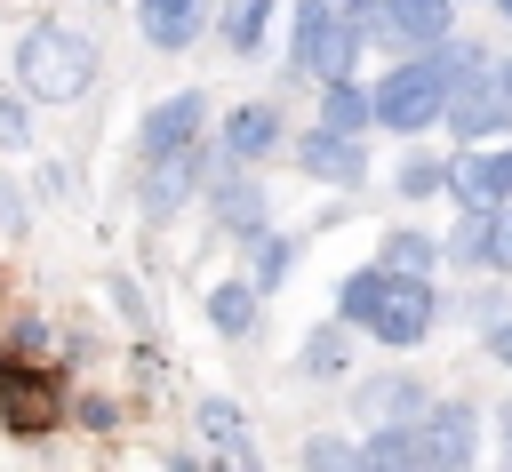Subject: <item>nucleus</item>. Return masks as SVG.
Here are the masks:
<instances>
[{
    "instance_id": "nucleus-1",
    "label": "nucleus",
    "mask_w": 512,
    "mask_h": 472,
    "mask_svg": "<svg viewBox=\"0 0 512 472\" xmlns=\"http://www.w3.org/2000/svg\"><path fill=\"white\" fill-rule=\"evenodd\" d=\"M16 88L32 104H80L96 88V40L64 16H40L16 32Z\"/></svg>"
},
{
    "instance_id": "nucleus-2",
    "label": "nucleus",
    "mask_w": 512,
    "mask_h": 472,
    "mask_svg": "<svg viewBox=\"0 0 512 472\" xmlns=\"http://www.w3.org/2000/svg\"><path fill=\"white\" fill-rule=\"evenodd\" d=\"M360 24L336 8V0H288V80H320V88H336V80H352V64H360Z\"/></svg>"
},
{
    "instance_id": "nucleus-3",
    "label": "nucleus",
    "mask_w": 512,
    "mask_h": 472,
    "mask_svg": "<svg viewBox=\"0 0 512 472\" xmlns=\"http://www.w3.org/2000/svg\"><path fill=\"white\" fill-rule=\"evenodd\" d=\"M448 104H456V88L440 80V64L432 56H400L384 80H376V128H392V136H424V128H448Z\"/></svg>"
},
{
    "instance_id": "nucleus-4",
    "label": "nucleus",
    "mask_w": 512,
    "mask_h": 472,
    "mask_svg": "<svg viewBox=\"0 0 512 472\" xmlns=\"http://www.w3.org/2000/svg\"><path fill=\"white\" fill-rule=\"evenodd\" d=\"M0 424L16 440H40L64 424V368L56 360H24V352H0Z\"/></svg>"
},
{
    "instance_id": "nucleus-5",
    "label": "nucleus",
    "mask_w": 512,
    "mask_h": 472,
    "mask_svg": "<svg viewBox=\"0 0 512 472\" xmlns=\"http://www.w3.org/2000/svg\"><path fill=\"white\" fill-rule=\"evenodd\" d=\"M424 408H432V392H424L416 368H368V376H352V416L368 432H416Z\"/></svg>"
},
{
    "instance_id": "nucleus-6",
    "label": "nucleus",
    "mask_w": 512,
    "mask_h": 472,
    "mask_svg": "<svg viewBox=\"0 0 512 472\" xmlns=\"http://www.w3.org/2000/svg\"><path fill=\"white\" fill-rule=\"evenodd\" d=\"M448 128H456V144H464V152H480V144L512 136V56H496V64H488L472 88H456Z\"/></svg>"
},
{
    "instance_id": "nucleus-7",
    "label": "nucleus",
    "mask_w": 512,
    "mask_h": 472,
    "mask_svg": "<svg viewBox=\"0 0 512 472\" xmlns=\"http://www.w3.org/2000/svg\"><path fill=\"white\" fill-rule=\"evenodd\" d=\"M200 144H208V96L200 88H168L160 104H144V120H136L144 160H176V152H200Z\"/></svg>"
},
{
    "instance_id": "nucleus-8",
    "label": "nucleus",
    "mask_w": 512,
    "mask_h": 472,
    "mask_svg": "<svg viewBox=\"0 0 512 472\" xmlns=\"http://www.w3.org/2000/svg\"><path fill=\"white\" fill-rule=\"evenodd\" d=\"M416 456H424V472H472L480 464V408L472 400H432L424 408V424H416Z\"/></svg>"
},
{
    "instance_id": "nucleus-9",
    "label": "nucleus",
    "mask_w": 512,
    "mask_h": 472,
    "mask_svg": "<svg viewBox=\"0 0 512 472\" xmlns=\"http://www.w3.org/2000/svg\"><path fill=\"white\" fill-rule=\"evenodd\" d=\"M280 144H288V112L280 104H264V96L224 104V128H216V160L224 168H264Z\"/></svg>"
},
{
    "instance_id": "nucleus-10",
    "label": "nucleus",
    "mask_w": 512,
    "mask_h": 472,
    "mask_svg": "<svg viewBox=\"0 0 512 472\" xmlns=\"http://www.w3.org/2000/svg\"><path fill=\"white\" fill-rule=\"evenodd\" d=\"M224 160H216V136L200 144V152H176V160H144V176H136V208L152 216V224H168L192 192H200V176H216Z\"/></svg>"
},
{
    "instance_id": "nucleus-11",
    "label": "nucleus",
    "mask_w": 512,
    "mask_h": 472,
    "mask_svg": "<svg viewBox=\"0 0 512 472\" xmlns=\"http://www.w3.org/2000/svg\"><path fill=\"white\" fill-rule=\"evenodd\" d=\"M208 208H216V232L240 240V248H256V240L272 232V192H264L256 168H224V176H208Z\"/></svg>"
},
{
    "instance_id": "nucleus-12",
    "label": "nucleus",
    "mask_w": 512,
    "mask_h": 472,
    "mask_svg": "<svg viewBox=\"0 0 512 472\" xmlns=\"http://www.w3.org/2000/svg\"><path fill=\"white\" fill-rule=\"evenodd\" d=\"M440 312H448V296H440L432 280H400V272H392V296H384V312H376L368 336H376L384 352H416V344L440 328Z\"/></svg>"
},
{
    "instance_id": "nucleus-13",
    "label": "nucleus",
    "mask_w": 512,
    "mask_h": 472,
    "mask_svg": "<svg viewBox=\"0 0 512 472\" xmlns=\"http://www.w3.org/2000/svg\"><path fill=\"white\" fill-rule=\"evenodd\" d=\"M288 160H296V176H312V184H328V192H360V184H368V144L328 136V128H304V136L288 144Z\"/></svg>"
},
{
    "instance_id": "nucleus-14",
    "label": "nucleus",
    "mask_w": 512,
    "mask_h": 472,
    "mask_svg": "<svg viewBox=\"0 0 512 472\" xmlns=\"http://www.w3.org/2000/svg\"><path fill=\"white\" fill-rule=\"evenodd\" d=\"M440 40H456V0H384V32H376V48L432 56Z\"/></svg>"
},
{
    "instance_id": "nucleus-15",
    "label": "nucleus",
    "mask_w": 512,
    "mask_h": 472,
    "mask_svg": "<svg viewBox=\"0 0 512 472\" xmlns=\"http://www.w3.org/2000/svg\"><path fill=\"white\" fill-rule=\"evenodd\" d=\"M448 192L464 208H512V144H480L448 160Z\"/></svg>"
},
{
    "instance_id": "nucleus-16",
    "label": "nucleus",
    "mask_w": 512,
    "mask_h": 472,
    "mask_svg": "<svg viewBox=\"0 0 512 472\" xmlns=\"http://www.w3.org/2000/svg\"><path fill=\"white\" fill-rule=\"evenodd\" d=\"M208 24H216V0H136V32L160 56H184Z\"/></svg>"
},
{
    "instance_id": "nucleus-17",
    "label": "nucleus",
    "mask_w": 512,
    "mask_h": 472,
    "mask_svg": "<svg viewBox=\"0 0 512 472\" xmlns=\"http://www.w3.org/2000/svg\"><path fill=\"white\" fill-rule=\"evenodd\" d=\"M496 216L504 208H464L448 232H440V256L464 272V280H480V272H496Z\"/></svg>"
},
{
    "instance_id": "nucleus-18",
    "label": "nucleus",
    "mask_w": 512,
    "mask_h": 472,
    "mask_svg": "<svg viewBox=\"0 0 512 472\" xmlns=\"http://www.w3.org/2000/svg\"><path fill=\"white\" fill-rule=\"evenodd\" d=\"M296 376H312V384H336V376H352V328H344V320H320V328H304V344H296Z\"/></svg>"
},
{
    "instance_id": "nucleus-19",
    "label": "nucleus",
    "mask_w": 512,
    "mask_h": 472,
    "mask_svg": "<svg viewBox=\"0 0 512 472\" xmlns=\"http://www.w3.org/2000/svg\"><path fill=\"white\" fill-rule=\"evenodd\" d=\"M312 128H328V136H368L376 128V88H360V80H336V88H320V120Z\"/></svg>"
},
{
    "instance_id": "nucleus-20",
    "label": "nucleus",
    "mask_w": 512,
    "mask_h": 472,
    "mask_svg": "<svg viewBox=\"0 0 512 472\" xmlns=\"http://www.w3.org/2000/svg\"><path fill=\"white\" fill-rule=\"evenodd\" d=\"M384 296H392V272H384V264H360V272L336 280V312H328V320H344V328H376Z\"/></svg>"
},
{
    "instance_id": "nucleus-21",
    "label": "nucleus",
    "mask_w": 512,
    "mask_h": 472,
    "mask_svg": "<svg viewBox=\"0 0 512 472\" xmlns=\"http://www.w3.org/2000/svg\"><path fill=\"white\" fill-rule=\"evenodd\" d=\"M256 312H264V296H256V280H248V272H224V280L208 288V328H216V336H232V344H240V336L256 328Z\"/></svg>"
},
{
    "instance_id": "nucleus-22",
    "label": "nucleus",
    "mask_w": 512,
    "mask_h": 472,
    "mask_svg": "<svg viewBox=\"0 0 512 472\" xmlns=\"http://www.w3.org/2000/svg\"><path fill=\"white\" fill-rule=\"evenodd\" d=\"M272 16H280V0H216V40H224V56H256L264 32H272Z\"/></svg>"
},
{
    "instance_id": "nucleus-23",
    "label": "nucleus",
    "mask_w": 512,
    "mask_h": 472,
    "mask_svg": "<svg viewBox=\"0 0 512 472\" xmlns=\"http://www.w3.org/2000/svg\"><path fill=\"white\" fill-rule=\"evenodd\" d=\"M376 264H384V272H400V280H432V264H448V256H440V232H424V224H400V232H384Z\"/></svg>"
},
{
    "instance_id": "nucleus-24",
    "label": "nucleus",
    "mask_w": 512,
    "mask_h": 472,
    "mask_svg": "<svg viewBox=\"0 0 512 472\" xmlns=\"http://www.w3.org/2000/svg\"><path fill=\"white\" fill-rule=\"evenodd\" d=\"M392 192H400L408 208H424L432 192H448V160H440V152H424V144H408V152L392 160Z\"/></svg>"
},
{
    "instance_id": "nucleus-25",
    "label": "nucleus",
    "mask_w": 512,
    "mask_h": 472,
    "mask_svg": "<svg viewBox=\"0 0 512 472\" xmlns=\"http://www.w3.org/2000/svg\"><path fill=\"white\" fill-rule=\"evenodd\" d=\"M304 264V232H264L256 240V256H248V280H256V296H272L288 272Z\"/></svg>"
},
{
    "instance_id": "nucleus-26",
    "label": "nucleus",
    "mask_w": 512,
    "mask_h": 472,
    "mask_svg": "<svg viewBox=\"0 0 512 472\" xmlns=\"http://www.w3.org/2000/svg\"><path fill=\"white\" fill-rule=\"evenodd\" d=\"M504 296H512L504 280H472L464 296H448V312H456L464 328H480V336H496V328L512 320V304H504Z\"/></svg>"
},
{
    "instance_id": "nucleus-27",
    "label": "nucleus",
    "mask_w": 512,
    "mask_h": 472,
    "mask_svg": "<svg viewBox=\"0 0 512 472\" xmlns=\"http://www.w3.org/2000/svg\"><path fill=\"white\" fill-rule=\"evenodd\" d=\"M352 472H424L416 432H360V464Z\"/></svg>"
},
{
    "instance_id": "nucleus-28",
    "label": "nucleus",
    "mask_w": 512,
    "mask_h": 472,
    "mask_svg": "<svg viewBox=\"0 0 512 472\" xmlns=\"http://www.w3.org/2000/svg\"><path fill=\"white\" fill-rule=\"evenodd\" d=\"M296 464H304V472H352V464H360V440H352V432H304Z\"/></svg>"
},
{
    "instance_id": "nucleus-29",
    "label": "nucleus",
    "mask_w": 512,
    "mask_h": 472,
    "mask_svg": "<svg viewBox=\"0 0 512 472\" xmlns=\"http://www.w3.org/2000/svg\"><path fill=\"white\" fill-rule=\"evenodd\" d=\"M432 64H440V80H448V88H472L496 56H488L480 40H440V48H432Z\"/></svg>"
},
{
    "instance_id": "nucleus-30",
    "label": "nucleus",
    "mask_w": 512,
    "mask_h": 472,
    "mask_svg": "<svg viewBox=\"0 0 512 472\" xmlns=\"http://www.w3.org/2000/svg\"><path fill=\"white\" fill-rule=\"evenodd\" d=\"M104 296H112V312H120L128 328H152V304H144V288H136L128 272H112V280H104Z\"/></svg>"
},
{
    "instance_id": "nucleus-31",
    "label": "nucleus",
    "mask_w": 512,
    "mask_h": 472,
    "mask_svg": "<svg viewBox=\"0 0 512 472\" xmlns=\"http://www.w3.org/2000/svg\"><path fill=\"white\" fill-rule=\"evenodd\" d=\"M0 144H8V152H16V144H32V96H24V88H8V96H0Z\"/></svg>"
},
{
    "instance_id": "nucleus-32",
    "label": "nucleus",
    "mask_w": 512,
    "mask_h": 472,
    "mask_svg": "<svg viewBox=\"0 0 512 472\" xmlns=\"http://www.w3.org/2000/svg\"><path fill=\"white\" fill-rule=\"evenodd\" d=\"M0 232H32V200H24L8 176H0Z\"/></svg>"
},
{
    "instance_id": "nucleus-33",
    "label": "nucleus",
    "mask_w": 512,
    "mask_h": 472,
    "mask_svg": "<svg viewBox=\"0 0 512 472\" xmlns=\"http://www.w3.org/2000/svg\"><path fill=\"white\" fill-rule=\"evenodd\" d=\"M496 456H504V472H512V392L496 400Z\"/></svg>"
},
{
    "instance_id": "nucleus-34",
    "label": "nucleus",
    "mask_w": 512,
    "mask_h": 472,
    "mask_svg": "<svg viewBox=\"0 0 512 472\" xmlns=\"http://www.w3.org/2000/svg\"><path fill=\"white\" fill-rule=\"evenodd\" d=\"M480 352H488V360H496V368H512V320H504V328H496V336H480Z\"/></svg>"
},
{
    "instance_id": "nucleus-35",
    "label": "nucleus",
    "mask_w": 512,
    "mask_h": 472,
    "mask_svg": "<svg viewBox=\"0 0 512 472\" xmlns=\"http://www.w3.org/2000/svg\"><path fill=\"white\" fill-rule=\"evenodd\" d=\"M496 272H512V208L496 216Z\"/></svg>"
},
{
    "instance_id": "nucleus-36",
    "label": "nucleus",
    "mask_w": 512,
    "mask_h": 472,
    "mask_svg": "<svg viewBox=\"0 0 512 472\" xmlns=\"http://www.w3.org/2000/svg\"><path fill=\"white\" fill-rule=\"evenodd\" d=\"M336 8H344V16H376L384 0H336Z\"/></svg>"
},
{
    "instance_id": "nucleus-37",
    "label": "nucleus",
    "mask_w": 512,
    "mask_h": 472,
    "mask_svg": "<svg viewBox=\"0 0 512 472\" xmlns=\"http://www.w3.org/2000/svg\"><path fill=\"white\" fill-rule=\"evenodd\" d=\"M496 16H504V24H512V0H496Z\"/></svg>"
},
{
    "instance_id": "nucleus-38",
    "label": "nucleus",
    "mask_w": 512,
    "mask_h": 472,
    "mask_svg": "<svg viewBox=\"0 0 512 472\" xmlns=\"http://www.w3.org/2000/svg\"><path fill=\"white\" fill-rule=\"evenodd\" d=\"M96 8H104V0H96Z\"/></svg>"
}]
</instances>
